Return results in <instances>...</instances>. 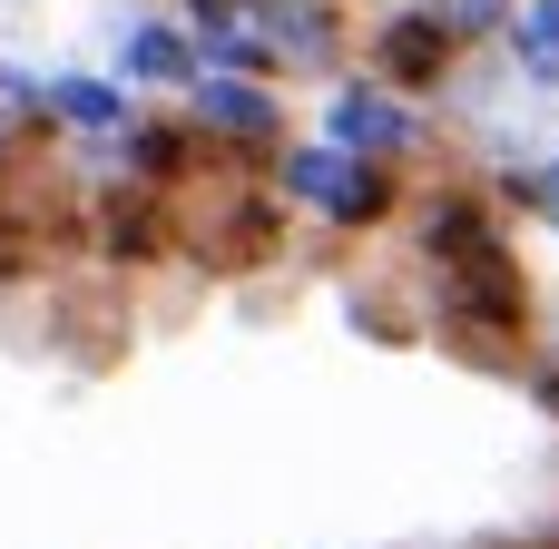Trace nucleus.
I'll return each mask as SVG.
<instances>
[{
    "label": "nucleus",
    "instance_id": "nucleus-13",
    "mask_svg": "<svg viewBox=\"0 0 559 549\" xmlns=\"http://www.w3.org/2000/svg\"><path fill=\"white\" fill-rule=\"evenodd\" d=\"M177 10H187V20H197V29H206V20H246V10H255V0H177Z\"/></svg>",
    "mask_w": 559,
    "mask_h": 549
},
{
    "label": "nucleus",
    "instance_id": "nucleus-1",
    "mask_svg": "<svg viewBox=\"0 0 559 549\" xmlns=\"http://www.w3.org/2000/svg\"><path fill=\"white\" fill-rule=\"evenodd\" d=\"M265 177H275L285 206L314 216L324 236H383V226H403V206H413V167L354 157V147H334L324 128H314V138H285Z\"/></svg>",
    "mask_w": 559,
    "mask_h": 549
},
{
    "label": "nucleus",
    "instance_id": "nucleus-10",
    "mask_svg": "<svg viewBox=\"0 0 559 549\" xmlns=\"http://www.w3.org/2000/svg\"><path fill=\"white\" fill-rule=\"evenodd\" d=\"M501 59L531 98H559V0H521L511 29H501Z\"/></svg>",
    "mask_w": 559,
    "mask_h": 549
},
{
    "label": "nucleus",
    "instance_id": "nucleus-12",
    "mask_svg": "<svg viewBox=\"0 0 559 549\" xmlns=\"http://www.w3.org/2000/svg\"><path fill=\"white\" fill-rule=\"evenodd\" d=\"M432 10L452 20V39H462V49H501V29H511V10H521V0H432Z\"/></svg>",
    "mask_w": 559,
    "mask_h": 549
},
{
    "label": "nucleus",
    "instance_id": "nucleus-5",
    "mask_svg": "<svg viewBox=\"0 0 559 549\" xmlns=\"http://www.w3.org/2000/svg\"><path fill=\"white\" fill-rule=\"evenodd\" d=\"M187 118L216 138L226 167H275V147L295 138V118H285V79H236V69H206V79L187 88Z\"/></svg>",
    "mask_w": 559,
    "mask_h": 549
},
{
    "label": "nucleus",
    "instance_id": "nucleus-7",
    "mask_svg": "<svg viewBox=\"0 0 559 549\" xmlns=\"http://www.w3.org/2000/svg\"><path fill=\"white\" fill-rule=\"evenodd\" d=\"M108 69H118L138 98H187V88L206 79V39H197L187 10H128V20L108 29Z\"/></svg>",
    "mask_w": 559,
    "mask_h": 549
},
{
    "label": "nucleus",
    "instance_id": "nucleus-9",
    "mask_svg": "<svg viewBox=\"0 0 559 549\" xmlns=\"http://www.w3.org/2000/svg\"><path fill=\"white\" fill-rule=\"evenodd\" d=\"M147 98L118 79V69H49V128L69 147H118V128L138 118Z\"/></svg>",
    "mask_w": 559,
    "mask_h": 549
},
{
    "label": "nucleus",
    "instance_id": "nucleus-11",
    "mask_svg": "<svg viewBox=\"0 0 559 549\" xmlns=\"http://www.w3.org/2000/svg\"><path fill=\"white\" fill-rule=\"evenodd\" d=\"M491 187H501V206H511V216H531L540 236H559V157H550V147L501 157V167H491Z\"/></svg>",
    "mask_w": 559,
    "mask_h": 549
},
{
    "label": "nucleus",
    "instance_id": "nucleus-6",
    "mask_svg": "<svg viewBox=\"0 0 559 549\" xmlns=\"http://www.w3.org/2000/svg\"><path fill=\"white\" fill-rule=\"evenodd\" d=\"M88 167H128V177H147V187H167V196H187L197 177H216L226 157H216V138L187 118V98H147L128 128H118V147H79Z\"/></svg>",
    "mask_w": 559,
    "mask_h": 549
},
{
    "label": "nucleus",
    "instance_id": "nucleus-14",
    "mask_svg": "<svg viewBox=\"0 0 559 549\" xmlns=\"http://www.w3.org/2000/svg\"><path fill=\"white\" fill-rule=\"evenodd\" d=\"M20 157H29V138H20V128H10V118H0V187H10V177H20Z\"/></svg>",
    "mask_w": 559,
    "mask_h": 549
},
{
    "label": "nucleus",
    "instance_id": "nucleus-4",
    "mask_svg": "<svg viewBox=\"0 0 559 549\" xmlns=\"http://www.w3.org/2000/svg\"><path fill=\"white\" fill-rule=\"evenodd\" d=\"M462 39H452V20L432 10V0H393V10H373L364 20V69L373 79H393L403 98H452V79H462Z\"/></svg>",
    "mask_w": 559,
    "mask_h": 549
},
{
    "label": "nucleus",
    "instance_id": "nucleus-2",
    "mask_svg": "<svg viewBox=\"0 0 559 549\" xmlns=\"http://www.w3.org/2000/svg\"><path fill=\"white\" fill-rule=\"evenodd\" d=\"M177 236H187V216H177L167 187H147V177H128V167H98V177H88V196H79V246H88L108 275L167 265Z\"/></svg>",
    "mask_w": 559,
    "mask_h": 549
},
{
    "label": "nucleus",
    "instance_id": "nucleus-3",
    "mask_svg": "<svg viewBox=\"0 0 559 549\" xmlns=\"http://www.w3.org/2000/svg\"><path fill=\"white\" fill-rule=\"evenodd\" d=\"M314 128H324L334 147H354V157H393V167H423V157H432V108H423V98H403V88H393V79H373V69L324 79Z\"/></svg>",
    "mask_w": 559,
    "mask_h": 549
},
{
    "label": "nucleus",
    "instance_id": "nucleus-8",
    "mask_svg": "<svg viewBox=\"0 0 559 549\" xmlns=\"http://www.w3.org/2000/svg\"><path fill=\"white\" fill-rule=\"evenodd\" d=\"M255 29L275 39L285 79H344L354 69V0H255Z\"/></svg>",
    "mask_w": 559,
    "mask_h": 549
}]
</instances>
